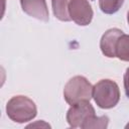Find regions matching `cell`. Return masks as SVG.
I'll list each match as a JSON object with an SVG mask.
<instances>
[{
    "label": "cell",
    "mask_w": 129,
    "mask_h": 129,
    "mask_svg": "<svg viewBox=\"0 0 129 129\" xmlns=\"http://www.w3.org/2000/svg\"><path fill=\"white\" fill-rule=\"evenodd\" d=\"M127 21H128V24H129V11L127 13Z\"/></svg>",
    "instance_id": "obj_13"
},
{
    "label": "cell",
    "mask_w": 129,
    "mask_h": 129,
    "mask_svg": "<svg viewBox=\"0 0 129 129\" xmlns=\"http://www.w3.org/2000/svg\"><path fill=\"white\" fill-rule=\"evenodd\" d=\"M121 34H123V31L119 28H110L104 32L100 40V48L105 56L109 58L116 57L115 54L116 42Z\"/></svg>",
    "instance_id": "obj_7"
},
{
    "label": "cell",
    "mask_w": 129,
    "mask_h": 129,
    "mask_svg": "<svg viewBox=\"0 0 129 129\" xmlns=\"http://www.w3.org/2000/svg\"><path fill=\"white\" fill-rule=\"evenodd\" d=\"M6 114L10 120L16 123H25L36 117L37 108L30 98L23 95H17L7 102Z\"/></svg>",
    "instance_id": "obj_1"
},
{
    "label": "cell",
    "mask_w": 129,
    "mask_h": 129,
    "mask_svg": "<svg viewBox=\"0 0 129 129\" xmlns=\"http://www.w3.org/2000/svg\"><path fill=\"white\" fill-rule=\"evenodd\" d=\"M20 5L27 15L44 22L49 20V12L45 0H20Z\"/></svg>",
    "instance_id": "obj_6"
},
{
    "label": "cell",
    "mask_w": 129,
    "mask_h": 129,
    "mask_svg": "<svg viewBox=\"0 0 129 129\" xmlns=\"http://www.w3.org/2000/svg\"><path fill=\"white\" fill-rule=\"evenodd\" d=\"M125 128H126V129H129V123H127V124H126V126H125Z\"/></svg>",
    "instance_id": "obj_14"
},
{
    "label": "cell",
    "mask_w": 129,
    "mask_h": 129,
    "mask_svg": "<svg viewBox=\"0 0 129 129\" xmlns=\"http://www.w3.org/2000/svg\"><path fill=\"white\" fill-rule=\"evenodd\" d=\"M63 98L69 105L89 101L93 98V86L87 78L75 76L68 81L63 88Z\"/></svg>",
    "instance_id": "obj_3"
},
{
    "label": "cell",
    "mask_w": 129,
    "mask_h": 129,
    "mask_svg": "<svg viewBox=\"0 0 129 129\" xmlns=\"http://www.w3.org/2000/svg\"><path fill=\"white\" fill-rule=\"evenodd\" d=\"M108 124H109V117L108 116L97 117L96 115H93L82 124L81 128H83V129H91V128L105 129L108 127Z\"/></svg>",
    "instance_id": "obj_10"
},
{
    "label": "cell",
    "mask_w": 129,
    "mask_h": 129,
    "mask_svg": "<svg viewBox=\"0 0 129 129\" xmlns=\"http://www.w3.org/2000/svg\"><path fill=\"white\" fill-rule=\"evenodd\" d=\"M69 13L71 19L80 26H87L92 22L94 12L88 0H70Z\"/></svg>",
    "instance_id": "obj_5"
},
{
    "label": "cell",
    "mask_w": 129,
    "mask_h": 129,
    "mask_svg": "<svg viewBox=\"0 0 129 129\" xmlns=\"http://www.w3.org/2000/svg\"><path fill=\"white\" fill-rule=\"evenodd\" d=\"M69 3L70 0H51L52 12L55 18L64 22L72 20L69 13Z\"/></svg>",
    "instance_id": "obj_8"
},
{
    "label": "cell",
    "mask_w": 129,
    "mask_h": 129,
    "mask_svg": "<svg viewBox=\"0 0 129 129\" xmlns=\"http://www.w3.org/2000/svg\"><path fill=\"white\" fill-rule=\"evenodd\" d=\"M92 1H94V0H92Z\"/></svg>",
    "instance_id": "obj_15"
},
{
    "label": "cell",
    "mask_w": 129,
    "mask_h": 129,
    "mask_svg": "<svg viewBox=\"0 0 129 129\" xmlns=\"http://www.w3.org/2000/svg\"><path fill=\"white\" fill-rule=\"evenodd\" d=\"M95 109L89 101H83L71 105L70 109L67 112V122L72 128H78L82 126V124L88 120L91 116L96 115Z\"/></svg>",
    "instance_id": "obj_4"
},
{
    "label": "cell",
    "mask_w": 129,
    "mask_h": 129,
    "mask_svg": "<svg viewBox=\"0 0 129 129\" xmlns=\"http://www.w3.org/2000/svg\"><path fill=\"white\" fill-rule=\"evenodd\" d=\"M123 82H124L125 95H126V97L129 99V68L126 69V72H125L124 78H123Z\"/></svg>",
    "instance_id": "obj_12"
},
{
    "label": "cell",
    "mask_w": 129,
    "mask_h": 129,
    "mask_svg": "<svg viewBox=\"0 0 129 129\" xmlns=\"http://www.w3.org/2000/svg\"><path fill=\"white\" fill-rule=\"evenodd\" d=\"M124 0H99V6L103 13L114 14L122 7Z\"/></svg>",
    "instance_id": "obj_11"
},
{
    "label": "cell",
    "mask_w": 129,
    "mask_h": 129,
    "mask_svg": "<svg viewBox=\"0 0 129 129\" xmlns=\"http://www.w3.org/2000/svg\"><path fill=\"white\" fill-rule=\"evenodd\" d=\"M115 54L120 60L129 61V34H121L116 42Z\"/></svg>",
    "instance_id": "obj_9"
},
{
    "label": "cell",
    "mask_w": 129,
    "mask_h": 129,
    "mask_svg": "<svg viewBox=\"0 0 129 129\" xmlns=\"http://www.w3.org/2000/svg\"><path fill=\"white\" fill-rule=\"evenodd\" d=\"M93 99L101 109L114 108L120 100V90L116 82L103 79L93 86Z\"/></svg>",
    "instance_id": "obj_2"
}]
</instances>
